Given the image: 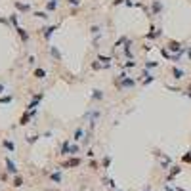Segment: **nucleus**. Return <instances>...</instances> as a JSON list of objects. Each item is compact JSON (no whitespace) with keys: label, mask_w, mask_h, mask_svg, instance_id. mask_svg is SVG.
I'll return each instance as SVG.
<instances>
[{"label":"nucleus","mask_w":191,"mask_h":191,"mask_svg":"<svg viewBox=\"0 0 191 191\" xmlns=\"http://www.w3.org/2000/svg\"><path fill=\"white\" fill-rule=\"evenodd\" d=\"M168 52H174V54H184V46H182V42H178V40H168L166 42V46H164Z\"/></svg>","instance_id":"nucleus-1"},{"label":"nucleus","mask_w":191,"mask_h":191,"mask_svg":"<svg viewBox=\"0 0 191 191\" xmlns=\"http://www.w3.org/2000/svg\"><path fill=\"white\" fill-rule=\"evenodd\" d=\"M78 153V147L69 143V141H63V145H61V155H76Z\"/></svg>","instance_id":"nucleus-2"},{"label":"nucleus","mask_w":191,"mask_h":191,"mask_svg":"<svg viewBox=\"0 0 191 191\" xmlns=\"http://www.w3.org/2000/svg\"><path fill=\"white\" fill-rule=\"evenodd\" d=\"M54 31H57V25H50V27H44V29H40V32H42L44 40H50L52 34H54Z\"/></svg>","instance_id":"nucleus-3"},{"label":"nucleus","mask_w":191,"mask_h":191,"mask_svg":"<svg viewBox=\"0 0 191 191\" xmlns=\"http://www.w3.org/2000/svg\"><path fill=\"white\" fill-rule=\"evenodd\" d=\"M162 12V2L160 0H151V13L153 15H160Z\"/></svg>","instance_id":"nucleus-4"},{"label":"nucleus","mask_w":191,"mask_h":191,"mask_svg":"<svg viewBox=\"0 0 191 191\" xmlns=\"http://www.w3.org/2000/svg\"><path fill=\"white\" fill-rule=\"evenodd\" d=\"M13 6H15V10H17L19 13H29L31 12V6H29V4H23V2H13Z\"/></svg>","instance_id":"nucleus-5"},{"label":"nucleus","mask_w":191,"mask_h":191,"mask_svg":"<svg viewBox=\"0 0 191 191\" xmlns=\"http://www.w3.org/2000/svg\"><path fill=\"white\" fill-rule=\"evenodd\" d=\"M15 32H17L19 34V38H21V40H23V42H29V32L25 31V29H23V27H17V29H15Z\"/></svg>","instance_id":"nucleus-6"},{"label":"nucleus","mask_w":191,"mask_h":191,"mask_svg":"<svg viewBox=\"0 0 191 191\" xmlns=\"http://www.w3.org/2000/svg\"><path fill=\"white\" fill-rule=\"evenodd\" d=\"M10 25H12L13 29L19 27V13H12V15H10Z\"/></svg>","instance_id":"nucleus-7"},{"label":"nucleus","mask_w":191,"mask_h":191,"mask_svg":"<svg viewBox=\"0 0 191 191\" xmlns=\"http://www.w3.org/2000/svg\"><path fill=\"white\" fill-rule=\"evenodd\" d=\"M57 10V0H48L46 2V12H56Z\"/></svg>","instance_id":"nucleus-8"},{"label":"nucleus","mask_w":191,"mask_h":191,"mask_svg":"<svg viewBox=\"0 0 191 191\" xmlns=\"http://www.w3.org/2000/svg\"><path fill=\"white\" fill-rule=\"evenodd\" d=\"M172 76L176 80H180V78H184V71L180 69V67H172Z\"/></svg>","instance_id":"nucleus-9"},{"label":"nucleus","mask_w":191,"mask_h":191,"mask_svg":"<svg viewBox=\"0 0 191 191\" xmlns=\"http://www.w3.org/2000/svg\"><path fill=\"white\" fill-rule=\"evenodd\" d=\"M103 99V92L101 90H92V101H99Z\"/></svg>","instance_id":"nucleus-10"},{"label":"nucleus","mask_w":191,"mask_h":191,"mask_svg":"<svg viewBox=\"0 0 191 191\" xmlns=\"http://www.w3.org/2000/svg\"><path fill=\"white\" fill-rule=\"evenodd\" d=\"M6 170L10 172V174H17V168H15V164H13L10 159H6Z\"/></svg>","instance_id":"nucleus-11"},{"label":"nucleus","mask_w":191,"mask_h":191,"mask_svg":"<svg viewBox=\"0 0 191 191\" xmlns=\"http://www.w3.org/2000/svg\"><path fill=\"white\" fill-rule=\"evenodd\" d=\"M65 168H73V166H80V159H69L67 162H65Z\"/></svg>","instance_id":"nucleus-12"},{"label":"nucleus","mask_w":191,"mask_h":191,"mask_svg":"<svg viewBox=\"0 0 191 191\" xmlns=\"http://www.w3.org/2000/svg\"><path fill=\"white\" fill-rule=\"evenodd\" d=\"M50 56H52V57H56L57 61H61V54H59V50H57L56 46H50Z\"/></svg>","instance_id":"nucleus-13"},{"label":"nucleus","mask_w":191,"mask_h":191,"mask_svg":"<svg viewBox=\"0 0 191 191\" xmlns=\"http://www.w3.org/2000/svg\"><path fill=\"white\" fill-rule=\"evenodd\" d=\"M153 80H155V76H153L151 73H147V71H143V84L147 86V84H151Z\"/></svg>","instance_id":"nucleus-14"},{"label":"nucleus","mask_w":191,"mask_h":191,"mask_svg":"<svg viewBox=\"0 0 191 191\" xmlns=\"http://www.w3.org/2000/svg\"><path fill=\"white\" fill-rule=\"evenodd\" d=\"M34 76L42 80V78H46V71L42 69V67H36V69H34Z\"/></svg>","instance_id":"nucleus-15"},{"label":"nucleus","mask_w":191,"mask_h":191,"mask_svg":"<svg viewBox=\"0 0 191 191\" xmlns=\"http://www.w3.org/2000/svg\"><path fill=\"white\" fill-rule=\"evenodd\" d=\"M82 136H84V128H82V126H78V128L75 130V141L82 140Z\"/></svg>","instance_id":"nucleus-16"},{"label":"nucleus","mask_w":191,"mask_h":191,"mask_svg":"<svg viewBox=\"0 0 191 191\" xmlns=\"http://www.w3.org/2000/svg\"><path fill=\"white\" fill-rule=\"evenodd\" d=\"M4 147H6L8 151H13V149H15V145H13L12 140H4Z\"/></svg>","instance_id":"nucleus-17"},{"label":"nucleus","mask_w":191,"mask_h":191,"mask_svg":"<svg viewBox=\"0 0 191 191\" xmlns=\"http://www.w3.org/2000/svg\"><path fill=\"white\" fill-rule=\"evenodd\" d=\"M12 99H13V96H10V94L8 96H0V103H10Z\"/></svg>","instance_id":"nucleus-18"},{"label":"nucleus","mask_w":191,"mask_h":191,"mask_svg":"<svg viewBox=\"0 0 191 191\" xmlns=\"http://www.w3.org/2000/svg\"><path fill=\"white\" fill-rule=\"evenodd\" d=\"M34 17H40V19H48V12H34Z\"/></svg>","instance_id":"nucleus-19"},{"label":"nucleus","mask_w":191,"mask_h":191,"mask_svg":"<svg viewBox=\"0 0 191 191\" xmlns=\"http://www.w3.org/2000/svg\"><path fill=\"white\" fill-rule=\"evenodd\" d=\"M52 182L59 184V182H61V174H59V172H54V174H52Z\"/></svg>","instance_id":"nucleus-20"},{"label":"nucleus","mask_w":191,"mask_h":191,"mask_svg":"<svg viewBox=\"0 0 191 191\" xmlns=\"http://www.w3.org/2000/svg\"><path fill=\"white\" fill-rule=\"evenodd\" d=\"M0 23H2V25H6V27H10V17H4V15H0Z\"/></svg>","instance_id":"nucleus-21"},{"label":"nucleus","mask_w":191,"mask_h":191,"mask_svg":"<svg viewBox=\"0 0 191 191\" xmlns=\"http://www.w3.org/2000/svg\"><path fill=\"white\" fill-rule=\"evenodd\" d=\"M180 172H182V168H180V166H174V168H172V172H170V178H174V176H176V174H180Z\"/></svg>","instance_id":"nucleus-22"},{"label":"nucleus","mask_w":191,"mask_h":191,"mask_svg":"<svg viewBox=\"0 0 191 191\" xmlns=\"http://www.w3.org/2000/svg\"><path fill=\"white\" fill-rule=\"evenodd\" d=\"M134 67H136V61H132V59L124 63V69H134Z\"/></svg>","instance_id":"nucleus-23"},{"label":"nucleus","mask_w":191,"mask_h":191,"mask_svg":"<svg viewBox=\"0 0 191 191\" xmlns=\"http://www.w3.org/2000/svg\"><path fill=\"white\" fill-rule=\"evenodd\" d=\"M157 65H159L157 61H147V63H145V69H155Z\"/></svg>","instance_id":"nucleus-24"},{"label":"nucleus","mask_w":191,"mask_h":191,"mask_svg":"<svg viewBox=\"0 0 191 191\" xmlns=\"http://www.w3.org/2000/svg\"><path fill=\"white\" fill-rule=\"evenodd\" d=\"M109 164H111V157H103V168H109Z\"/></svg>","instance_id":"nucleus-25"},{"label":"nucleus","mask_w":191,"mask_h":191,"mask_svg":"<svg viewBox=\"0 0 191 191\" xmlns=\"http://www.w3.org/2000/svg\"><path fill=\"white\" fill-rule=\"evenodd\" d=\"M90 31H92V34H94V36H97V32H99V27H97V25H92V29H90Z\"/></svg>","instance_id":"nucleus-26"},{"label":"nucleus","mask_w":191,"mask_h":191,"mask_svg":"<svg viewBox=\"0 0 191 191\" xmlns=\"http://www.w3.org/2000/svg\"><path fill=\"white\" fill-rule=\"evenodd\" d=\"M67 4H71V6H80V0H67Z\"/></svg>","instance_id":"nucleus-27"},{"label":"nucleus","mask_w":191,"mask_h":191,"mask_svg":"<svg viewBox=\"0 0 191 191\" xmlns=\"http://www.w3.org/2000/svg\"><path fill=\"white\" fill-rule=\"evenodd\" d=\"M36 140H38V136H29V138H27V141H29V143H34Z\"/></svg>","instance_id":"nucleus-28"},{"label":"nucleus","mask_w":191,"mask_h":191,"mask_svg":"<svg viewBox=\"0 0 191 191\" xmlns=\"http://www.w3.org/2000/svg\"><path fill=\"white\" fill-rule=\"evenodd\" d=\"M184 162H191V153H187V155H184Z\"/></svg>","instance_id":"nucleus-29"},{"label":"nucleus","mask_w":191,"mask_h":191,"mask_svg":"<svg viewBox=\"0 0 191 191\" xmlns=\"http://www.w3.org/2000/svg\"><path fill=\"white\" fill-rule=\"evenodd\" d=\"M124 2H126V0H115L113 6H119V4H124Z\"/></svg>","instance_id":"nucleus-30"},{"label":"nucleus","mask_w":191,"mask_h":191,"mask_svg":"<svg viewBox=\"0 0 191 191\" xmlns=\"http://www.w3.org/2000/svg\"><path fill=\"white\" fill-rule=\"evenodd\" d=\"M21 184H23V180H21V178H15V184H13V185H17V187H19Z\"/></svg>","instance_id":"nucleus-31"},{"label":"nucleus","mask_w":191,"mask_h":191,"mask_svg":"<svg viewBox=\"0 0 191 191\" xmlns=\"http://www.w3.org/2000/svg\"><path fill=\"white\" fill-rule=\"evenodd\" d=\"M4 92H6V88H4V84L0 82V96H4Z\"/></svg>","instance_id":"nucleus-32"},{"label":"nucleus","mask_w":191,"mask_h":191,"mask_svg":"<svg viewBox=\"0 0 191 191\" xmlns=\"http://www.w3.org/2000/svg\"><path fill=\"white\" fill-rule=\"evenodd\" d=\"M187 96H189V97H191V84H189V86H187Z\"/></svg>","instance_id":"nucleus-33"},{"label":"nucleus","mask_w":191,"mask_h":191,"mask_svg":"<svg viewBox=\"0 0 191 191\" xmlns=\"http://www.w3.org/2000/svg\"><path fill=\"white\" fill-rule=\"evenodd\" d=\"M187 57L191 59V48H187Z\"/></svg>","instance_id":"nucleus-34"},{"label":"nucleus","mask_w":191,"mask_h":191,"mask_svg":"<svg viewBox=\"0 0 191 191\" xmlns=\"http://www.w3.org/2000/svg\"><path fill=\"white\" fill-rule=\"evenodd\" d=\"M176 191H184V189H176Z\"/></svg>","instance_id":"nucleus-35"}]
</instances>
